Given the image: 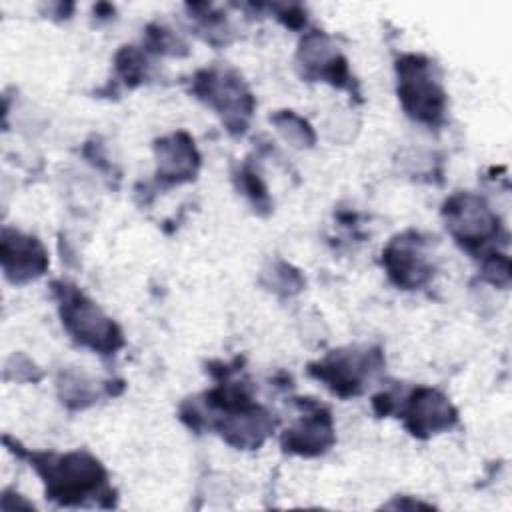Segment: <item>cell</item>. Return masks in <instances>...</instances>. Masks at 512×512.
Listing matches in <instances>:
<instances>
[{"instance_id":"obj_12","label":"cell","mask_w":512,"mask_h":512,"mask_svg":"<svg viewBox=\"0 0 512 512\" xmlns=\"http://www.w3.org/2000/svg\"><path fill=\"white\" fill-rule=\"evenodd\" d=\"M484 278L496 286H508L510 282V262L506 254H490L484 262Z\"/></svg>"},{"instance_id":"obj_3","label":"cell","mask_w":512,"mask_h":512,"mask_svg":"<svg viewBox=\"0 0 512 512\" xmlns=\"http://www.w3.org/2000/svg\"><path fill=\"white\" fill-rule=\"evenodd\" d=\"M398 96L404 110L420 122L438 124L444 118L446 94L432 76V64L422 56H404L396 64Z\"/></svg>"},{"instance_id":"obj_4","label":"cell","mask_w":512,"mask_h":512,"mask_svg":"<svg viewBox=\"0 0 512 512\" xmlns=\"http://www.w3.org/2000/svg\"><path fill=\"white\" fill-rule=\"evenodd\" d=\"M446 226L458 244L476 252L490 246L500 236V222L496 214L474 194H456L444 204Z\"/></svg>"},{"instance_id":"obj_2","label":"cell","mask_w":512,"mask_h":512,"mask_svg":"<svg viewBox=\"0 0 512 512\" xmlns=\"http://www.w3.org/2000/svg\"><path fill=\"white\" fill-rule=\"evenodd\" d=\"M54 288L60 298L62 324L78 344L98 350L100 354H112L124 344L120 328L104 316L92 300L62 282H56Z\"/></svg>"},{"instance_id":"obj_7","label":"cell","mask_w":512,"mask_h":512,"mask_svg":"<svg viewBox=\"0 0 512 512\" xmlns=\"http://www.w3.org/2000/svg\"><path fill=\"white\" fill-rule=\"evenodd\" d=\"M382 262L390 280L404 290L422 286L432 274L422 240L416 232H404L396 236L382 252Z\"/></svg>"},{"instance_id":"obj_8","label":"cell","mask_w":512,"mask_h":512,"mask_svg":"<svg viewBox=\"0 0 512 512\" xmlns=\"http://www.w3.org/2000/svg\"><path fill=\"white\" fill-rule=\"evenodd\" d=\"M456 422V410L438 390L416 388L404 408V424L410 434L426 438L430 434L452 428Z\"/></svg>"},{"instance_id":"obj_1","label":"cell","mask_w":512,"mask_h":512,"mask_svg":"<svg viewBox=\"0 0 512 512\" xmlns=\"http://www.w3.org/2000/svg\"><path fill=\"white\" fill-rule=\"evenodd\" d=\"M32 466L46 484V498L64 506H82L90 498H112L104 466L88 452L32 454Z\"/></svg>"},{"instance_id":"obj_6","label":"cell","mask_w":512,"mask_h":512,"mask_svg":"<svg viewBox=\"0 0 512 512\" xmlns=\"http://www.w3.org/2000/svg\"><path fill=\"white\" fill-rule=\"evenodd\" d=\"M194 90L198 98H204L210 106L226 114V124L230 126L228 130H244L246 122L242 116H250L252 96L242 86L238 76L204 70L196 76Z\"/></svg>"},{"instance_id":"obj_13","label":"cell","mask_w":512,"mask_h":512,"mask_svg":"<svg viewBox=\"0 0 512 512\" xmlns=\"http://www.w3.org/2000/svg\"><path fill=\"white\" fill-rule=\"evenodd\" d=\"M116 62H118V70L126 78V82H130V84L140 82V78H142V58H140V54L136 50L124 48L118 54Z\"/></svg>"},{"instance_id":"obj_5","label":"cell","mask_w":512,"mask_h":512,"mask_svg":"<svg viewBox=\"0 0 512 512\" xmlns=\"http://www.w3.org/2000/svg\"><path fill=\"white\" fill-rule=\"evenodd\" d=\"M380 366H382L380 352H368V350L342 352L340 350L330 354L326 360L318 364H310V374L326 382V386L334 394L348 398V396L360 394L366 376H370V372Z\"/></svg>"},{"instance_id":"obj_10","label":"cell","mask_w":512,"mask_h":512,"mask_svg":"<svg viewBox=\"0 0 512 512\" xmlns=\"http://www.w3.org/2000/svg\"><path fill=\"white\" fill-rule=\"evenodd\" d=\"M334 444L332 434V420L326 410L314 406L310 414L292 430H286L282 436V448L286 452L302 454V456H316L326 452Z\"/></svg>"},{"instance_id":"obj_11","label":"cell","mask_w":512,"mask_h":512,"mask_svg":"<svg viewBox=\"0 0 512 512\" xmlns=\"http://www.w3.org/2000/svg\"><path fill=\"white\" fill-rule=\"evenodd\" d=\"M158 150V176L168 182H184L194 178L198 166V154L194 142L184 134L164 138L156 146Z\"/></svg>"},{"instance_id":"obj_9","label":"cell","mask_w":512,"mask_h":512,"mask_svg":"<svg viewBox=\"0 0 512 512\" xmlns=\"http://www.w3.org/2000/svg\"><path fill=\"white\" fill-rule=\"evenodd\" d=\"M2 266L8 280L22 284L44 274L48 256L34 236L6 228L2 234Z\"/></svg>"}]
</instances>
